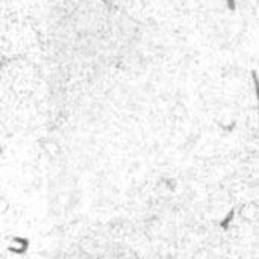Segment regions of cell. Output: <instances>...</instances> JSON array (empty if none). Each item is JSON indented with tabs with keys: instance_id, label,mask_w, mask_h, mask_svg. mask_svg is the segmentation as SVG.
I'll use <instances>...</instances> for the list:
<instances>
[{
	"instance_id": "cell-3",
	"label": "cell",
	"mask_w": 259,
	"mask_h": 259,
	"mask_svg": "<svg viewBox=\"0 0 259 259\" xmlns=\"http://www.w3.org/2000/svg\"><path fill=\"white\" fill-rule=\"evenodd\" d=\"M226 2H228V8H229L231 11H235L237 2H235V0H226Z\"/></svg>"
},
{
	"instance_id": "cell-1",
	"label": "cell",
	"mask_w": 259,
	"mask_h": 259,
	"mask_svg": "<svg viewBox=\"0 0 259 259\" xmlns=\"http://www.w3.org/2000/svg\"><path fill=\"white\" fill-rule=\"evenodd\" d=\"M234 215H235V209H231V211H229V214H228V215L220 222V228H222V229H225V231H228V229H229L231 222L234 220Z\"/></svg>"
},
{
	"instance_id": "cell-2",
	"label": "cell",
	"mask_w": 259,
	"mask_h": 259,
	"mask_svg": "<svg viewBox=\"0 0 259 259\" xmlns=\"http://www.w3.org/2000/svg\"><path fill=\"white\" fill-rule=\"evenodd\" d=\"M252 77H253V82H255V93H256V100H258V115H259V77L258 73L253 70L252 71Z\"/></svg>"
}]
</instances>
